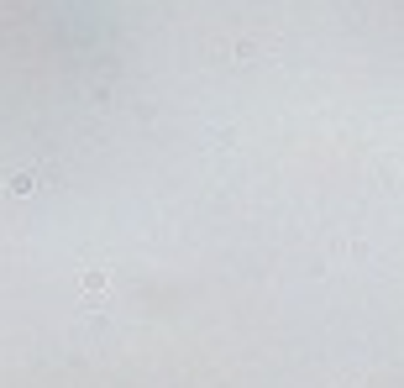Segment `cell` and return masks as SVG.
Listing matches in <instances>:
<instances>
[{
  "instance_id": "obj_2",
  "label": "cell",
  "mask_w": 404,
  "mask_h": 388,
  "mask_svg": "<svg viewBox=\"0 0 404 388\" xmlns=\"http://www.w3.org/2000/svg\"><path fill=\"white\" fill-rule=\"evenodd\" d=\"M37 189V174L32 168H16V174H6V194H32Z\"/></svg>"
},
{
  "instance_id": "obj_1",
  "label": "cell",
  "mask_w": 404,
  "mask_h": 388,
  "mask_svg": "<svg viewBox=\"0 0 404 388\" xmlns=\"http://www.w3.org/2000/svg\"><path fill=\"white\" fill-rule=\"evenodd\" d=\"M79 289H84V294H106V289H110V268H84Z\"/></svg>"
}]
</instances>
